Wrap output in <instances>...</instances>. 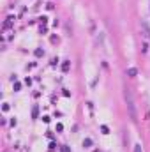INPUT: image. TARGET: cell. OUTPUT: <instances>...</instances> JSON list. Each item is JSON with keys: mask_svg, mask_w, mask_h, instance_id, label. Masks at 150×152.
<instances>
[{"mask_svg": "<svg viewBox=\"0 0 150 152\" xmlns=\"http://www.w3.org/2000/svg\"><path fill=\"white\" fill-rule=\"evenodd\" d=\"M136 73H138V71H136V67H129V69H127V75L131 76V78H134Z\"/></svg>", "mask_w": 150, "mask_h": 152, "instance_id": "3", "label": "cell"}, {"mask_svg": "<svg viewBox=\"0 0 150 152\" xmlns=\"http://www.w3.org/2000/svg\"><path fill=\"white\" fill-rule=\"evenodd\" d=\"M134 152H143L141 151V145H134Z\"/></svg>", "mask_w": 150, "mask_h": 152, "instance_id": "5", "label": "cell"}, {"mask_svg": "<svg viewBox=\"0 0 150 152\" xmlns=\"http://www.w3.org/2000/svg\"><path fill=\"white\" fill-rule=\"evenodd\" d=\"M83 145H87V147H88V145H92V140H90V138H87V140L83 142Z\"/></svg>", "mask_w": 150, "mask_h": 152, "instance_id": "4", "label": "cell"}, {"mask_svg": "<svg viewBox=\"0 0 150 152\" xmlns=\"http://www.w3.org/2000/svg\"><path fill=\"white\" fill-rule=\"evenodd\" d=\"M94 152H99V151H94Z\"/></svg>", "mask_w": 150, "mask_h": 152, "instance_id": "6", "label": "cell"}, {"mask_svg": "<svg viewBox=\"0 0 150 152\" xmlns=\"http://www.w3.org/2000/svg\"><path fill=\"white\" fill-rule=\"evenodd\" d=\"M124 97H125V103H127V110H129V117L133 122L138 120V115H136V106H134V97H133V92L131 88H125L124 90Z\"/></svg>", "mask_w": 150, "mask_h": 152, "instance_id": "1", "label": "cell"}, {"mask_svg": "<svg viewBox=\"0 0 150 152\" xmlns=\"http://www.w3.org/2000/svg\"><path fill=\"white\" fill-rule=\"evenodd\" d=\"M141 28H143V36H145L147 39H150V27L145 23V21L141 23Z\"/></svg>", "mask_w": 150, "mask_h": 152, "instance_id": "2", "label": "cell"}]
</instances>
